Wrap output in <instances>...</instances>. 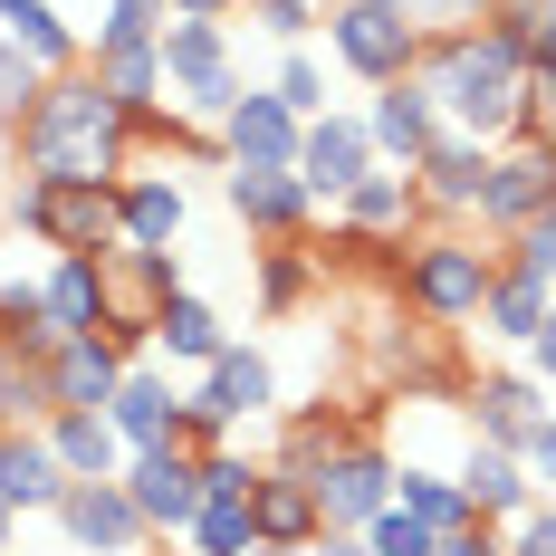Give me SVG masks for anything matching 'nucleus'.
<instances>
[{"mask_svg":"<svg viewBox=\"0 0 556 556\" xmlns=\"http://www.w3.org/2000/svg\"><path fill=\"white\" fill-rule=\"evenodd\" d=\"M49 451L67 480H125V460H135L106 413H49Z\"/></svg>","mask_w":556,"mask_h":556,"instance_id":"obj_26","label":"nucleus"},{"mask_svg":"<svg viewBox=\"0 0 556 556\" xmlns=\"http://www.w3.org/2000/svg\"><path fill=\"white\" fill-rule=\"evenodd\" d=\"M413 182H422V212H442L451 230L480 212V182H490V144H470V135H442L422 164H413Z\"/></svg>","mask_w":556,"mask_h":556,"instance_id":"obj_19","label":"nucleus"},{"mask_svg":"<svg viewBox=\"0 0 556 556\" xmlns=\"http://www.w3.org/2000/svg\"><path fill=\"white\" fill-rule=\"evenodd\" d=\"M432 556H508V547H500V528H490V518H470V528H451Z\"/></svg>","mask_w":556,"mask_h":556,"instance_id":"obj_44","label":"nucleus"},{"mask_svg":"<svg viewBox=\"0 0 556 556\" xmlns=\"http://www.w3.org/2000/svg\"><path fill=\"white\" fill-rule=\"evenodd\" d=\"M192 460H202V500H250V490H260V460H240V451H192Z\"/></svg>","mask_w":556,"mask_h":556,"instance_id":"obj_40","label":"nucleus"},{"mask_svg":"<svg viewBox=\"0 0 556 556\" xmlns=\"http://www.w3.org/2000/svg\"><path fill=\"white\" fill-rule=\"evenodd\" d=\"M460 413H470V432H480V442H528V422H538V413H547V384H538V375H518V365H490V375H470V384H460Z\"/></svg>","mask_w":556,"mask_h":556,"instance_id":"obj_18","label":"nucleus"},{"mask_svg":"<svg viewBox=\"0 0 556 556\" xmlns=\"http://www.w3.org/2000/svg\"><path fill=\"white\" fill-rule=\"evenodd\" d=\"M547 307H556V288L547 278H528V269H500V288H490V307H480V336L490 345H538V327H547Z\"/></svg>","mask_w":556,"mask_h":556,"instance_id":"obj_27","label":"nucleus"},{"mask_svg":"<svg viewBox=\"0 0 556 556\" xmlns=\"http://www.w3.org/2000/svg\"><path fill=\"white\" fill-rule=\"evenodd\" d=\"M365 547H375V556H432V547H442V538H432V528H422V518H413V508L393 500L384 518H375V528H365Z\"/></svg>","mask_w":556,"mask_h":556,"instance_id":"obj_39","label":"nucleus"},{"mask_svg":"<svg viewBox=\"0 0 556 556\" xmlns=\"http://www.w3.org/2000/svg\"><path fill=\"white\" fill-rule=\"evenodd\" d=\"M230 10H250V0H173V20H230Z\"/></svg>","mask_w":556,"mask_h":556,"instance_id":"obj_47","label":"nucleus"},{"mask_svg":"<svg viewBox=\"0 0 556 556\" xmlns=\"http://www.w3.org/2000/svg\"><path fill=\"white\" fill-rule=\"evenodd\" d=\"M39 97H49V67H39L29 49H10V39H0V135H20Z\"/></svg>","mask_w":556,"mask_h":556,"instance_id":"obj_36","label":"nucleus"},{"mask_svg":"<svg viewBox=\"0 0 556 556\" xmlns=\"http://www.w3.org/2000/svg\"><path fill=\"white\" fill-rule=\"evenodd\" d=\"M0 222L49 240V250H115V182H39V173H20Z\"/></svg>","mask_w":556,"mask_h":556,"instance_id":"obj_5","label":"nucleus"},{"mask_svg":"<svg viewBox=\"0 0 556 556\" xmlns=\"http://www.w3.org/2000/svg\"><path fill=\"white\" fill-rule=\"evenodd\" d=\"M173 413H182V393H173L164 365H125V384H115V403H106V422L125 432V451H164Z\"/></svg>","mask_w":556,"mask_h":556,"instance_id":"obj_23","label":"nucleus"},{"mask_svg":"<svg viewBox=\"0 0 556 556\" xmlns=\"http://www.w3.org/2000/svg\"><path fill=\"white\" fill-rule=\"evenodd\" d=\"M336 442H355V422H345L336 403H307V413H288V422H278V470H298V480H307Z\"/></svg>","mask_w":556,"mask_h":556,"instance_id":"obj_33","label":"nucleus"},{"mask_svg":"<svg viewBox=\"0 0 556 556\" xmlns=\"http://www.w3.org/2000/svg\"><path fill=\"white\" fill-rule=\"evenodd\" d=\"M518 460H528V480H538V500H556V403L528 422V442H518Z\"/></svg>","mask_w":556,"mask_h":556,"instance_id":"obj_42","label":"nucleus"},{"mask_svg":"<svg viewBox=\"0 0 556 556\" xmlns=\"http://www.w3.org/2000/svg\"><path fill=\"white\" fill-rule=\"evenodd\" d=\"M260 556H317V547H260Z\"/></svg>","mask_w":556,"mask_h":556,"instance_id":"obj_50","label":"nucleus"},{"mask_svg":"<svg viewBox=\"0 0 556 556\" xmlns=\"http://www.w3.org/2000/svg\"><path fill=\"white\" fill-rule=\"evenodd\" d=\"M500 547H508V556H556V500H538L528 518H508Z\"/></svg>","mask_w":556,"mask_h":556,"instance_id":"obj_43","label":"nucleus"},{"mask_svg":"<svg viewBox=\"0 0 556 556\" xmlns=\"http://www.w3.org/2000/svg\"><path fill=\"white\" fill-rule=\"evenodd\" d=\"M451 480L470 490V508H480L490 528H508V518H528V508H538V480H528V460H518L508 442H480V432L460 442V460H451Z\"/></svg>","mask_w":556,"mask_h":556,"instance_id":"obj_16","label":"nucleus"},{"mask_svg":"<svg viewBox=\"0 0 556 556\" xmlns=\"http://www.w3.org/2000/svg\"><path fill=\"white\" fill-rule=\"evenodd\" d=\"M58 538L77 556H144L154 547V528L135 518V500H125V480H67V500L49 508Z\"/></svg>","mask_w":556,"mask_h":556,"instance_id":"obj_9","label":"nucleus"},{"mask_svg":"<svg viewBox=\"0 0 556 556\" xmlns=\"http://www.w3.org/2000/svg\"><path fill=\"white\" fill-rule=\"evenodd\" d=\"M182 547H192V556H260V518H250V500H202V518L182 528Z\"/></svg>","mask_w":556,"mask_h":556,"instance_id":"obj_34","label":"nucleus"},{"mask_svg":"<svg viewBox=\"0 0 556 556\" xmlns=\"http://www.w3.org/2000/svg\"><path fill=\"white\" fill-rule=\"evenodd\" d=\"M317 556H375V547H365V528H327V538H317Z\"/></svg>","mask_w":556,"mask_h":556,"instance_id":"obj_46","label":"nucleus"},{"mask_svg":"<svg viewBox=\"0 0 556 556\" xmlns=\"http://www.w3.org/2000/svg\"><path fill=\"white\" fill-rule=\"evenodd\" d=\"M528 49H556V0H547V20H538V39H528Z\"/></svg>","mask_w":556,"mask_h":556,"instance_id":"obj_48","label":"nucleus"},{"mask_svg":"<svg viewBox=\"0 0 556 556\" xmlns=\"http://www.w3.org/2000/svg\"><path fill=\"white\" fill-rule=\"evenodd\" d=\"M317 278H327V269H317V250H307V240H278V250H260V317H298Z\"/></svg>","mask_w":556,"mask_h":556,"instance_id":"obj_30","label":"nucleus"},{"mask_svg":"<svg viewBox=\"0 0 556 556\" xmlns=\"http://www.w3.org/2000/svg\"><path fill=\"white\" fill-rule=\"evenodd\" d=\"M20 173L39 182H125V154H135V125L115 115V97L97 87V67H58L49 97L29 106V125L10 135Z\"/></svg>","mask_w":556,"mask_h":556,"instance_id":"obj_2","label":"nucleus"},{"mask_svg":"<svg viewBox=\"0 0 556 556\" xmlns=\"http://www.w3.org/2000/svg\"><path fill=\"white\" fill-rule=\"evenodd\" d=\"M327 49L345 77H365V87H393V77H413L422 67V29L384 10V0H336L327 10Z\"/></svg>","mask_w":556,"mask_h":556,"instance_id":"obj_6","label":"nucleus"},{"mask_svg":"<svg viewBox=\"0 0 556 556\" xmlns=\"http://www.w3.org/2000/svg\"><path fill=\"white\" fill-rule=\"evenodd\" d=\"M222 345H230V327H222V307H212V298H192V288H182V298L154 307V355H164V365L212 375V365H222Z\"/></svg>","mask_w":556,"mask_h":556,"instance_id":"obj_25","label":"nucleus"},{"mask_svg":"<svg viewBox=\"0 0 556 556\" xmlns=\"http://www.w3.org/2000/svg\"><path fill=\"white\" fill-rule=\"evenodd\" d=\"M556 202V135H528V144H500L490 154V182H480V240H518Z\"/></svg>","mask_w":556,"mask_h":556,"instance_id":"obj_8","label":"nucleus"},{"mask_svg":"<svg viewBox=\"0 0 556 556\" xmlns=\"http://www.w3.org/2000/svg\"><path fill=\"white\" fill-rule=\"evenodd\" d=\"M0 10H10V0H0Z\"/></svg>","mask_w":556,"mask_h":556,"instance_id":"obj_52","label":"nucleus"},{"mask_svg":"<svg viewBox=\"0 0 556 556\" xmlns=\"http://www.w3.org/2000/svg\"><path fill=\"white\" fill-rule=\"evenodd\" d=\"M182 222H192L182 173H125V182H115V240H125V250H173Z\"/></svg>","mask_w":556,"mask_h":556,"instance_id":"obj_17","label":"nucleus"},{"mask_svg":"<svg viewBox=\"0 0 556 556\" xmlns=\"http://www.w3.org/2000/svg\"><path fill=\"white\" fill-rule=\"evenodd\" d=\"M49 375H39V355H20V345H0V432H49Z\"/></svg>","mask_w":556,"mask_h":556,"instance_id":"obj_32","label":"nucleus"},{"mask_svg":"<svg viewBox=\"0 0 556 556\" xmlns=\"http://www.w3.org/2000/svg\"><path fill=\"white\" fill-rule=\"evenodd\" d=\"M490 10H500V0H470V20H490Z\"/></svg>","mask_w":556,"mask_h":556,"instance_id":"obj_51","label":"nucleus"},{"mask_svg":"<svg viewBox=\"0 0 556 556\" xmlns=\"http://www.w3.org/2000/svg\"><path fill=\"white\" fill-rule=\"evenodd\" d=\"M164 97L182 125H212L222 135V115L250 97L240 87V49H230V20H164Z\"/></svg>","mask_w":556,"mask_h":556,"instance_id":"obj_4","label":"nucleus"},{"mask_svg":"<svg viewBox=\"0 0 556 556\" xmlns=\"http://www.w3.org/2000/svg\"><path fill=\"white\" fill-rule=\"evenodd\" d=\"M125 365H135V355H125L115 336H67L39 375H49V403H58V413H106L115 384H125Z\"/></svg>","mask_w":556,"mask_h":556,"instance_id":"obj_15","label":"nucleus"},{"mask_svg":"<svg viewBox=\"0 0 556 556\" xmlns=\"http://www.w3.org/2000/svg\"><path fill=\"white\" fill-rule=\"evenodd\" d=\"M528 375L556 393V307H547V327H538V345H528Z\"/></svg>","mask_w":556,"mask_h":556,"instance_id":"obj_45","label":"nucleus"},{"mask_svg":"<svg viewBox=\"0 0 556 556\" xmlns=\"http://www.w3.org/2000/svg\"><path fill=\"white\" fill-rule=\"evenodd\" d=\"M422 87H432V106H442L451 135H470V144H528L538 135V106H528V49H508L500 29H432L422 39V67H413Z\"/></svg>","mask_w":556,"mask_h":556,"instance_id":"obj_1","label":"nucleus"},{"mask_svg":"<svg viewBox=\"0 0 556 556\" xmlns=\"http://www.w3.org/2000/svg\"><path fill=\"white\" fill-rule=\"evenodd\" d=\"M393 500L413 508V518H422L432 538H451V528H470V518H480V508H470V490H460L451 470H413V460H403V480H393Z\"/></svg>","mask_w":556,"mask_h":556,"instance_id":"obj_31","label":"nucleus"},{"mask_svg":"<svg viewBox=\"0 0 556 556\" xmlns=\"http://www.w3.org/2000/svg\"><path fill=\"white\" fill-rule=\"evenodd\" d=\"M365 135H375V164H403V173H413L451 125H442V106H432V87H422V77H393V87L365 97Z\"/></svg>","mask_w":556,"mask_h":556,"instance_id":"obj_13","label":"nucleus"},{"mask_svg":"<svg viewBox=\"0 0 556 556\" xmlns=\"http://www.w3.org/2000/svg\"><path fill=\"white\" fill-rule=\"evenodd\" d=\"M269 87H278V106L298 115V125H317V115H327V67H317L307 49H288V58H278V77H269Z\"/></svg>","mask_w":556,"mask_h":556,"instance_id":"obj_37","label":"nucleus"},{"mask_svg":"<svg viewBox=\"0 0 556 556\" xmlns=\"http://www.w3.org/2000/svg\"><path fill=\"white\" fill-rule=\"evenodd\" d=\"M298 135H307V125L278 106V87H250V97L222 115V154L230 164H298Z\"/></svg>","mask_w":556,"mask_h":556,"instance_id":"obj_21","label":"nucleus"},{"mask_svg":"<svg viewBox=\"0 0 556 556\" xmlns=\"http://www.w3.org/2000/svg\"><path fill=\"white\" fill-rule=\"evenodd\" d=\"M327 212L345 230H365V240H413V222H422V182H413L403 164H375L345 202H327Z\"/></svg>","mask_w":556,"mask_h":556,"instance_id":"obj_20","label":"nucleus"},{"mask_svg":"<svg viewBox=\"0 0 556 556\" xmlns=\"http://www.w3.org/2000/svg\"><path fill=\"white\" fill-rule=\"evenodd\" d=\"M39 298H49L58 345H67V336H106V327H115V278H106V250H49V269H39Z\"/></svg>","mask_w":556,"mask_h":556,"instance_id":"obj_12","label":"nucleus"},{"mask_svg":"<svg viewBox=\"0 0 556 556\" xmlns=\"http://www.w3.org/2000/svg\"><path fill=\"white\" fill-rule=\"evenodd\" d=\"M500 250L480 240V230H413L403 240V260H393V288H403V307L422 317V327H470L480 307H490V288H500Z\"/></svg>","mask_w":556,"mask_h":556,"instance_id":"obj_3","label":"nucleus"},{"mask_svg":"<svg viewBox=\"0 0 556 556\" xmlns=\"http://www.w3.org/2000/svg\"><path fill=\"white\" fill-rule=\"evenodd\" d=\"M164 20H173V0H106L97 49H87V58H106V49H154V39H164Z\"/></svg>","mask_w":556,"mask_h":556,"instance_id":"obj_35","label":"nucleus"},{"mask_svg":"<svg viewBox=\"0 0 556 556\" xmlns=\"http://www.w3.org/2000/svg\"><path fill=\"white\" fill-rule=\"evenodd\" d=\"M250 518H260V547H317L327 538V518H317V490L298 480V470H260V490H250Z\"/></svg>","mask_w":556,"mask_h":556,"instance_id":"obj_24","label":"nucleus"},{"mask_svg":"<svg viewBox=\"0 0 556 556\" xmlns=\"http://www.w3.org/2000/svg\"><path fill=\"white\" fill-rule=\"evenodd\" d=\"M375 173V135H365V115H317L307 135H298V182L317 192V202H345L355 182Z\"/></svg>","mask_w":556,"mask_h":556,"instance_id":"obj_14","label":"nucleus"},{"mask_svg":"<svg viewBox=\"0 0 556 556\" xmlns=\"http://www.w3.org/2000/svg\"><path fill=\"white\" fill-rule=\"evenodd\" d=\"M67 500V470H58L49 432H0V508L10 518H39Z\"/></svg>","mask_w":556,"mask_h":556,"instance_id":"obj_22","label":"nucleus"},{"mask_svg":"<svg viewBox=\"0 0 556 556\" xmlns=\"http://www.w3.org/2000/svg\"><path fill=\"white\" fill-rule=\"evenodd\" d=\"M222 202L260 230V240H307V230H317V192L298 182V164H230Z\"/></svg>","mask_w":556,"mask_h":556,"instance_id":"obj_10","label":"nucleus"},{"mask_svg":"<svg viewBox=\"0 0 556 556\" xmlns=\"http://www.w3.org/2000/svg\"><path fill=\"white\" fill-rule=\"evenodd\" d=\"M10 538H20V518H10V508H0V556H10Z\"/></svg>","mask_w":556,"mask_h":556,"instance_id":"obj_49","label":"nucleus"},{"mask_svg":"<svg viewBox=\"0 0 556 556\" xmlns=\"http://www.w3.org/2000/svg\"><path fill=\"white\" fill-rule=\"evenodd\" d=\"M327 20V0H250V29L278 39V49H307V29Z\"/></svg>","mask_w":556,"mask_h":556,"instance_id":"obj_38","label":"nucleus"},{"mask_svg":"<svg viewBox=\"0 0 556 556\" xmlns=\"http://www.w3.org/2000/svg\"><path fill=\"white\" fill-rule=\"evenodd\" d=\"M125 500H135V518H144L154 538H182V528L202 518V460L182 442L135 451V460H125Z\"/></svg>","mask_w":556,"mask_h":556,"instance_id":"obj_11","label":"nucleus"},{"mask_svg":"<svg viewBox=\"0 0 556 556\" xmlns=\"http://www.w3.org/2000/svg\"><path fill=\"white\" fill-rule=\"evenodd\" d=\"M106 278H115V317H154L164 298H182V269H173V250H106Z\"/></svg>","mask_w":556,"mask_h":556,"instance_id":"obj_29","label":"nucleus"},{"mask_svg":"<svg viewBox=\"0 0 556 556\" xmlns=\"http://www.w3.org/2000/svg\"><path fill=\"white\" fill-rule=\"evenodd\" d=\"M508 269H528V278H547V288H556V202L508 240Z\"/></svg>","mask_w":556,"mask_h":556,"instance_id":"obj_41","label":"nucleus"},{"mask_svg":"<svg viewBox=\"0 0 556 556\" xmlns=\"http://www.w3.org/2000/svg\"><path fill=\"white\" fill-rule=\"evenodd\" d=\"M393 480H403V460H393L384 442H365V432L336 442L327 460L307 470V490H317V518H327V528H375V518L393 508Z\"/></svg>","mask_w":556,"mask_h":556,"instance_id":"obj_7","label":"nucleus"},{"mask_svg":"<svg viewBox=\"0 0 556 556\" xmlns=\"http://www.w3.org/2000/svg\"><path fill=\"white\" fill-rule=\"evenodd\" d=\"M0 39H10V49H29L49 77H58V67H87V39L67 29V10H58V0H10V10H0Z\"/></svg>","mask_w":556,"mask_h":556,"instance_id":"obj_28","label":"nucleus"}]
</instances>
